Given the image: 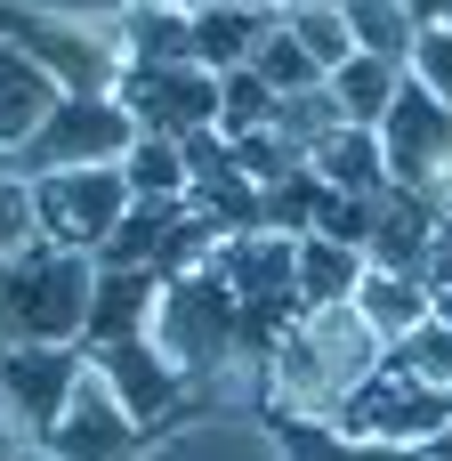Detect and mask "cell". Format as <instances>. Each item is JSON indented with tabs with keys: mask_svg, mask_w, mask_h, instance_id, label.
<instances>
[{
	"mask_svg": "<svg viewBox=\"0 0 452 461\" xmlns=\"http://www.w3.org/2000/svg\"><path fill=\"white\" fill-rule=\"evenodd\" d=\"M356 316L396 348L404 332H421V324L437 316V292H429L421 276H388V267H372V276H364V292H356Z\"/></svg>",
	"mask_w": 452,
	"mask_h": 461,
	"instance_id": "d6986e66",
	"label": "cell"
},
{
	"mask_svg": "<svg viewBox=\"0 0 452 461\" xmlns=\"http://www.w3.org/2000/svg\"><path fill=\"white\" fill-rule=\"evenodd\" d=\"M129 178H121V162H105V170H49V178H32V211H40V235L49 243H65V251H105L113 243V227L129 219Z\"/></svg>",
	"mask_w": 452,
	"mask_h": 461,
	"instance_id": "8992f818",
	"label": "cell"
},
{
	"mask_svg": "<svg viewBox=\"0 0 452 461\" xmlns=\"http://www.w3.org/2000/svg\"><path fill=\"white\" fill-rule=\"evenodd\" d=\"M154 300H162V276L154 267H97V300H89L81 348H113V340L154 332Z\"/></svg>",
	"mask_w": 452,
	"mask_h": 461,
	"instance_id": "5bb4252c",
	"label": "cell"
},
{
	"mask_svg": "<svg viewBox=\"0 0 452 461\" xmlns=\"http://www.w3.org/2000/svg\"><path fill=\"white\" fill-rule=\"evenodd\" d=\"M372 211H380V194H332L323 186V211H315V235H332V243H372Z\"/></svg>",
	"mask_w": 452,
	"mask_h": 461,
	"instance_id": "4dcf8cb0",
	"label": "cell"
},
{
	"mask_svg": "<svg viewBox=\"0 0 452 461\" xmlns=\"http://www.w3.org/2000/svg\"><path fill=\"white\" fill-rule=\"evenodd\" d=\"M121 178H129V194H146V203H170V194H186V186H194V170H186V146H178V138H137V146L121 154Z\"/></svg>",
	"mask_w": 452,
	"mask_h": 461,
	"instance_id": "cb8c5ba5",
	"label": "cell"
},
{
	"mask_svg": "<svg viewBox=\"0 0 452 461\" xmlns=\"http://www.w3.org/2000/svg\"><path fill=\"white\" fill-rule=\"evenodd\" d=\"M146 340H154L186 381L226 373V365L243 357V308H235L226 276H218V267L170 276V284H162V300H154V332H146Z\"/></svg>",
	"mask_w": 452,
	"mask_h": 461,
	"instance_id": "3957f363",
	"label": "cell"
},
{
	"mask_svg": "<svg viewBox=\"0 0 452 461\" xmlns=\"http://www.w3.org/2000/svg\"><path fill=\"white\" fill-rule=\"evenodd\" d=\"M404 8H412L421 24H452V0H404Z\"/></svg>",
	"mask_w": 452,
	"mask_h": 461,
	"instance_id": "e575fe53",
	"label": "cell"
},
{
	"mask_svg": "<svg viewBox=\"0 0 452 461\" xmlns=\"http://www.w3.org/2000/svg\"><path fill=\"white\" fill-rule=\"evenodd\" d=\"M275 130H283V138H291V146L315 162V146H323L332 130H348V113H340V97H332V81H323V89H299V97H283V105H275Z\"/></svg>",
	"mask_w": 452,
	"mask_h": 461,
	"instance_id": "83f0119b",
	"label": "cell"
},
{
	"mask_svg": "<svg viewBox=\"0 0 452 461\" xmlns=\"http://www.w3.org/2000/svg\"><path fill=\"white\" fill-rule=\"evenodd\" d=\"M275 89L243 65V73H218V138H251V130H267L275 122Z\"/></svg>",
	"mask_w": 452,
	"mask_h": 461,
	"instance_id": "4316f807",
	"label": "cell"
},
{
	"mask_svg": "<svg viewBox=\"0 0 452 461\" xmlns=\"http://www.w3.org/2000/svg\"><path fill=\"white\" fill-rule=\"evenodd\" d=\"M137 446V413L105 389V373L89 365L81 373V389H73V405L57 413V429L40 438V461H129Z\"/></svg>",
	"mask_w": 452,
	"mask_h": 461,
	"instance_id": "30bf717a",
	"label": "cell"
},
{
	"mask_svg": "<svg viewBox=\"0 0 452 461\" xmlns=\"http://www.w3.org/2000/svg\"><path fill=\"white\" fill-rule=\"evenodd\" d=\"M89 365L105 373V389L137 413V421H154V413H170L178 405V389H186V373L137 332V340H113V348H89Z\"/></svg>",
	"mask_w": 452,
	"mask_h": 461,
	"instance_id": "4fadbf2b",
	"label": "cell"
},
{
	"mask_svg": "<svg viewBox=\"0 0 452 461\" xmlns=\"http://www.w3.org/2000/svg\"><path fill=\"white\" fill-rule=\"evenodd\" d=\"M404 73H412V65H388V57H348V65L332 73V97H340V113H348L356 130H380V122L396 113Z\"/></svg>",
	"mask_w": 452,
	"mask_h": 461,
	"instance_id": "44dd1931",
	"label": "cell"
},
{
	"mask_svg": "<svg viewBox=\"0 0 452 461\" xmlns=\"http://www.w3.org/2000/svg\"><path fill=\"white\" fill-rule=\"evenodd\" d=\"M226 146H235V162H243V170L259 178V194H267L275 178H291V170H307V154H299V146H291V138H283L275 122H267V130H251V138H226Z\"/></svg>",
	"mask_w": 452,
	"mask_h": 461,
	"instance_id": "f546056e",
	"label": "cell"
},
{
	"mask_svg": "<svg viewBox=\"0 0 452 461\" xmlns=\"http://www.w3.org/2000/svg\"><path fill=\"white\" fill-rule=\"evenodd\" d=\"M437 324H452V292H437Z\"/></svg>",
	"mask_w": 452,
	"mask_h": 461,
	"instance_id": "74e56055",
	"label": "cell"
},
{
	"mask_svg": "<svg viewBox=\"0 0 452 461\" xmlns=\"http://www.w3.org/2000/svg\"><path fill=\"white\" fill-rule=\"evenodd\" d=\"M372 259L356 243H332V235H299V308H348L364 292Z\"/></svg>",
	"mask_w": 452,
	"mask_h": 461,
	"instance_id": "ac0fdd59",
	"label": "cell"
},
{
	"mask_svg": "<svg viewBox=\"0 0 452 461\" xmlns=\"http://www.w3.org/2000/svg\"><path fill=\"white\" fill-rule=\"evenodd\" d=\"M437 227H445V203H429V194H412V186H388L380 211H372V243H364V259L388 267V276H421V284H429Z\"/></svg>",
	"mask_w": 452,
	"mask_h": 461,
	"instance_id": "7c38bea8",
	"label": "cell"
},
{
	"mask_svg": "<svg viewBox=\"0 0 452 461\" xmlns=\"http://www.w3.org/2000/svg\"><path fill=\"white\" fill-rule=\"evenodd\" d=\"M332 194H388L396 178H388V146H380V130H332L323 146H315V162H307Z\"/></svg>",
	"mask_w": 452,
	"mask_h": 461,
	"instance_id": "e0dca14e",
	"label": "cell"
},
{
	"mask_svg": "<svg viewBox=\"0 0 452 461\" xmlns=\"http://www.w3.org/2000/svg\"><path fill=\"white\" fill-rule=\"evenodd\" d=\"M283 8H194V65L202 73H243L259 41L275 32Z\"/></svg>",
	"mask_w": 452,
	"mask_h": 461,
	"instance_id": "2e32d148",
	"label": "cell"
},
{
	"mask_svg": "<svg viewBox=\"0 0 452 461\" xmlns=\"http://www.w3.org/2000/svg\"><path fill=\"white\" fill-rule=\"evenodd\" d=\"M146 130L129 122L121 97H57V113L32 130V146H16V178H49V170H105L137 146Z\"/></svg>",
	"mask_w": 452,
	"mask_h": 461,
	"instance_id": "5b68a950",
	"label": "cell"
},
{
	"mask_svg": "<svg viewBox=\"0 0 452 461\" xmlns=\"http://www.w3.org/2000/svg\"><path fill=\"white\" fill-rule=\"evenodd\" d=\"M57 81L40 73V57L32 49H16V41H0V146H8V162H16V146H32V130L57 113Z\"/></svg>",
	"mask_w": 452,
	"mask_h": 461,
	"instance_id": "9a60e30c",
	"label": "cell"
},
{
	"mask_svg": "<svg viewBox=\"0 0 452 461\" xmlns=\"http://www.w3.org/2000/svg\"><path fill=\"white\" fill-rule=\"evenodd\" d=\"M81 373H89L81 340H0V413L40 446L57 429V413L73 405Z\"/></svg>",
	"mask_w": 452,
	"mask_h": 461,
	"instance_id": "52a82bcc",
	"label": "cell"
},
{
	"mask_svg": "<svg viewBox=\"0 0 452 461\" xmlns=\"http://www.w3.org/2000/svg\"><path fill=\"white\" fill-rule=\"evenodd\" d=\"M315 211H323V178L315 170H291V178H275L267 194H259V227L267 235H315Z\"/></svg>",
	"mask_w": 452,
	"mask_h": 461,
	"instance_id": "484cf974",
	"label": "cell"
},
{
	"mask_svg": "<svg viewBox=\"0 0 452 461\" xmlns=\"http://www.w3.org/2000/svg\"><path fill=\"white\" fill-rule=\"evenodd\" d=\"M121 57L129 65H194V8H129L121 16Z\"/></svg>",
	"mask_w": 452,
	"mask_h": 461,
	"instance_id": "ffe728a7",
	"label": "cell"
},
{
	"mask_svg": "<svg viewBox=\"0 0 452 461\" xmlns=\"http://www.w3.org/2000/svg\"><path fill=\"white\" fill-rule=\"evenodd\" d=\"M8 170H16V162H8V146H0V178H8Z\"/></svg>",
	"mask_w": 452,
	"mask_h": 461,
	"instance_id": "ab89813d",
	"label": "cell"
},
{
	"mask_svg": "<svg viewBox=\"0 0 452 461\" xmlns=\"http://www.w3.org/2000/svg\"><path fill=\"white\" fill-rule=\"evenodd\" d=\"M8 41L16 49H32L40 57V73L65 89V97H113V81H121V57L105 49V41H89V32H65V24H40V16H8Z\"/></svg>",
	"mask_w": 452,
	"mask_h": 461,
	"instance_id": "8fae6325",
	"label": "cell"
},
{
	"mask_svg": "<svg viewBox=\"0 0 452 461\" xmlns=\"http://www.w3.org/2000/svg\"><path fill=\"white\" fill-rule=\"evenodd\" d=\"M162 8H202V0H162Z\"/></svg>",
	"mask_w": 452,
	"mask_h": 461,
	"instance_id": "f35d334b",
	"label": "cell"
},
{
	"mask_svg": "<svg viewBox=\"0 0 452 461\" xmlns=\"http://www.w3.org/2000/svg\"><path fill=\"white\" fill-rule=\"evenodd\" d=\"M40 235V211H32V178H0V259H16L24 243Z\"/></svg>",
	"mask_w": 452,
	"mask_h": 461,
	"instance_id": "1f68e13d",
	"label": "cell"
},
{
	"mask_svg": "<svg viewBox=\"0 0 452 461\" xmlns=\"http://www.w3.org/2000/svg\"><path fill=\"white\" fill-rule=\"evenodd\" d=\"M251 73H259V81H267L275 97H299V89H323V81H332V73H323V65H315L307 49H299V32H291L283 16H275V32L259 41V57H251Z\"/></svg>",
	"mask_w": 452,
	"mask_h": 461,
	"instance_id": "d4e9b609",
	"label": "cell"
},
{
	"mask_svg": "<svg viewBox=\"0 0 452 461\" xmlns=\"http://www.w3.org/2000/svg\"><path fill=\"white\" fill-rule=\"evenodd\" d=\"M113 97L129 105V122L146 138H202V130H218V73H202V65H129L121 57Z\"/></svg>",
	"mask_w": 452,
	"mask_h": 461,
	"instance_id": "9c48e42d",
	"label": "cell"
},
{
	"mask_svg": "<svg viewBox=\"0 0 452 461\" xmlns=\"http://www.w3.org/2000/svg\"><path fill=\"white\" fill-rule=\"evenodd\" d=\"M202 8H275V0H202Z\"/></svg>",
	"mask_w": 452,
	"mask_h": 461,
	"instance_id": "d590c367",
	"label": "cell"
},
{
	"mask_svg": "<svg viewBox=\"0 0 452 461\" xmlns=\"http://www.w3.org/2000/svg\"><path fill=\"white\" fill-rule=\"evenodd\" d=\"M412 81H429L452 105V24H421V41H412Z\"/></svg>",
	"mask_w": 452,
	"mask_h": 461,
	"instance_id": "d6a6232c",
	"label": "cell"
},
{
	"mask_svg": "<svg viewBox=\"0 0 452 461\" xmlns=\"http://www.w3.org/2000/svg\"><path fill=\"white\" fill-rule=\"evenodd\" d=\"M380 365H388V340L356 316V300H348V308H307V316L283 332V348H275V397H283L291 413L332 421Z\"/></svg>",
	"mask_w": 452,
	"mask_h": 461,
	"instance_id": "6da1fadb",
	"label": "cell"
},
{
	"mask_svg": "<svg viewBox=\"0 0 452 461\" xmlns=\"http://www.w3.org/2000/svg\"><path fill=\"white\" fill-rule=\"evenodd\" d=\"M429 292H452V211L437 227V251H429Z\"/></svg>",
	"mask_w": 452,
	"mask_h": 461,
	"instance_id": "836d02e7",
	"label": "cell"
},
{
	"mask_svg": "<svg viewBox=\"0 0 452 461\" xmlns=\"http://www.w3.org/2000/svg\"><path fill=\"white\" fill-rule=\"evenodd\" d=\"M97 300V259L32 235L16 259H0V340H81Z\"/></svg>",
	"mask_w": 452,
	"mask_h": 461,
	"instance_id": "7a4b0ae2",
	"label": "cell"
},
{
	"mask_svg": "<svg viewBox=\"0 0 452 461\" xmlns=\"http://www.w3.org/2000/svg\"><path fill=\"white\" fill-rule=\"evenodd\" d=\"M275 8H283V16H291V8H340V0H275Z\"/></svg>",
	"mask_w": 452,
	"mask_h": 461,
	"instance_id": "8d00e7d4",
	"label": "cell"
},
{
	"mask_svg": "<svg viewBox=\"0 0 452 461\" xmlns=\"http://www.w3.org/2000/svg\"><path fill=\"white\" fill-rule=\"evenodd\" d=\"M380 146H388V178L396 186H412V194H429V203L452 211V105L429 81L404 73L396 113L380 122Z\"/></svg>",
	"mask_w": 452,
	"mask_h": 461,
	"instance_id": "ba28073f",
	"label": "cell"
},
{
	"mask_svg": "<svg viewBox=\"0 0 452 461\" xmlns=\"http://www.w3.org/2000/svg\"><path fill=\"white\" fill-rule=\"evenodd\" d=\"M283 24L299 32V49H307L323 73H340V65L356 57V32H348V16H340V8H291Z\"/></svg>",
	"mask_w": 452,
	"mask_h": 461,
	"instance_id": "f1b7e54d",
	"label": "cell"
},
{
	"mask_svg": "<svg viewBox=\"0 0 452 461\" xmlns=\"http://www.w3.org/2000/svg\"><path fill=\"white\" fill-rule=\"evenodd\" d=\"M348 32H356V57H388V65H412V41H421V16L404 0H340Z\"/></svg>",
	"mask_w": 452,
	"mask_h": 461,
	"instance_id": "603a6c76",
	"label": "cell"
},
{
	"mask_svg": "<svg viewBox=\"0 0 452 461\" xmlns=\"http://www.w3.org/2000/svg\"><path fill=\"white\" fill-rule=\"evenodd\" d=\"M186 211H194L186 194H170V203H146V194H137V203H129V219L113 227V243L97 251V267H154V251L170 243V227H178Z\"/></svg>",
	"mask_w": 452,
	"mask_h": 461,
	"instance_id": "7402d4cb",
	"label": "cell"
},
{
	"mask_svg": "<svg viewBox=\"0 0 452 461\" xmlns=\"http://www.w3.org/2000/svg\"><path fill=\"white\" fill-rule=\"evenodd\" d=\"M340 438H364V446H396V454H437L452 438V389H429L421 373L404 365H380L340 413H332Z\"/></svg>",
	"mask_w": 452,
	"mask_h": 461,
	"instance_id": "277c9868",
	"label": "cell"
}]
</instances>
